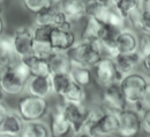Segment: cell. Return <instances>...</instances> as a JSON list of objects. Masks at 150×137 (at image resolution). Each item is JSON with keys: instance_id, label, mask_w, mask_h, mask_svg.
Wrapping results in <instances>:
<instances>
[{"instance_id": "obj_1", "label": "cell", "mask_w": 150, "mask_h": 137, "mask_svg": "<svg viewBox=\"0 0 150 137\" xmlns=\"http://www.w3.org/2000/svg\"><path fill=\"white\" fill-rule=\"evenodd\" d=\"M73 66L93 69L104 56L98 41L80 39L67 51Z\"/></svg>"}, {"instance_id": "obj_2", "label": "cell", "mask_w": 150, "mask_h": 137, "mask_svg": "<svg viewBox=\"0 0 150 137\" xmlns=\"http://www.w3.org/2000/svg\"><path fill=\"white\" fill-rule=\"evenodd\" d=\"M16 110L24 122L38 121L50 113V102L46 98H38L25 93L20 97Z\"/></svg>"}, {"instance_id": "obj_3", "label": "cell", "mask_w": 150, "mask_h": 137, "mask_svg": "<svg viewBox=\"0 0 150 137\" xmlns=\"http://www.w3.org/2000/svg\"><path fill=\"white\" fill-rule=\"evenodd\" d=\"M120 86L124 91L128 106L135 107L141 101L149 86V77L144 73L135 71L121 79Z\"/></svg>"}, {"instance_id": "obj_4", "label": "cell", "mask_w": 150, "mask_h": 137, "mask_svg": "<svg viewBox=\"0 0 150 137\" xmlns=\"http://www.w3.org/2000/svg\"><path fill=\"white\" fill-rule=\"evenodd\" d=\"M119 115V129L117 133L118 137H137L142 131V118L141 113L134 108L127 107Z\"/></svg>"}, {"instance_id": "obj_5", "label": "cell", "mask_w": 150, "mask_h": 137, "mask_svg": "<svg viewBox=\"0 0 150 137\" xmlns=\"http://www.w3.org/2000/svg\"><path fill=\"white\" fill-rule=\"evenodd\" d=\"M100 105L110 112L120 113L128 107L120 82H113L102 87Z\"/></svg>"}, {"instance_id": "obj_6", "label": "cell", "mask_w": 150, "mask_h": 137, "mask_svg": "<svg viewBox=\"0 0 150 137\" xmlns=\"http://www.w3.org/2000/svg\"><path fill=\"white\" fill-rule=\"evenodd\" d=\"M94 80L98 86L104 87L113 82H120L124 78L118 71L114 59L108 56H103L100 60L93 67Z\"/></svg>"}, {"instance_id": "obj_7", "label": "cell", "mask_w": 150, "mask_h": 137, "mask_svg": "<svg viewBox=\"0 0 150 137\" xmlns=\"http://www.w3.org/2000/svg\"><path fill=\"white\" fill-rule=\"evenodd\" d=\"M0 79L5 95L21 97L24 93L27 81L16 73L12 65V62L0 69Z\"/></svg>"}, {"instance_id": "obj_8", "label": "cell", "mask_w": 150, "mask_h": 137, "mask_svg": "<svg viewBox=\"0 0 150 137\" xmlns=\"http://www.w3.org/2000/svg\"><path fill=\"white\" fill-rule=\"evenodd\" d=\"M62 112L65 118L72 127V134H79L83 130V126L88 115L89 107L84 103H72V102H61Z\"/></svg>"}, {"instance_id": "obj_9", "label": "cell", "mask_w": 150, "mask_h": 137, "mask_svg": "<svg viewBox=\"0 0 150 137\" xmlns=\"http://www.w3.org/2000/svg\"><path fill=\"white\" fill-rule=\"evenodd\" d=\"M12 37L14 42V49H15L16 56L19 58H23L33 54V47H34L35 39L33 36L31 28L27 26H21L14 30Z\"/></svg>"}, {"instance_id": "obj_10", "label": "cell", "mask_w": 150, "mask_h": 137, "mask_svg": "<svg viewBox=\"0 0 150 137\" xmlns=\"http://www.w3.org/2000/svg\"><path fill=\"white\" fill-rule=\"evenodd\" d=\"M119 129V115L118 113L106 110L103 118L88 133L93 137H110L115 136Z\"/></svg>"}, {"instance_id": "obj_11", "label": "cell", "mask_w": 150, "mask_h": 137, "mask_svg": "<svg viewBox=\"0 0 150 137\" xmlns=\"http://www.w3.org/2000/svg\"><path fill=\"white\" fill-rule=\"evenodd\" d=\"M51 137H66L72 133V127L67 118H65L61 103L50 109V121H49Z\"/></svg>"}, {"instance_id": "obj_12", "label": "cell", "mask_w": 150, "mask_h": 137, "mask_svg": "<svg viewBox=\"0 0 150 137\" xmlns=\"http://www.w3.org/2000/svg\"><path fill=\"white\" fill-rule=\"evenodd\" d=\"M24 93L38 97V98H49L52 95V86L50 76H31L25 84Z\"/></svg>"}, {"instance_id": "obj_13", "label": "cell", "mask_w": 150, "mask_h": 137, "mask_svg": "<svg viewBox=\"0 0 150 137\" xmlns=\"http://www.w3.org/2000/svg\"><path fill=\"white\" fill-rule=\"evenodd\" d=\"M119 33V29L114 28L110 24H103V28L100 30L98 42L102 47L104 56L114 58L119 55V51L117 49V35Z\"/></svg>"}, {"instance_id": "obj_14", "label": "cell", "mask_w": 150, "mask_h": 137, "mask_svg": "<svg viewBox=\"0 0 150 137\" xmlns=\"http://www.w3.org/2000/svg\"><path fill=\"white\" fill-rule=\"evenodd\" d=\"M76 42V35L73 30H64L53 27L50 37V44L54 51L67 52Z\"/></svg>"}, {"instance_id": "obj_15", "label": "cell", "mask_w": 150, "mask_h": 137, "mask_svg": "<svg viewBox=\"0 0 150 137\" xmlns=\"http://www.w3.org/2000/svg\"><path fill=\"white\" fill-rule=\"evenodd\" d=\"M114 63L122 77L128 76L137 70L139 66H141L142 56L139 51L129 52V54H119L114 57Z\"/></svg>"}, {"instance_id": "obj_16", "label": "cell", "mask_w": 150, "mask_h": 137, "mask_svg": "<svg viewBox=\"0 0 150 137\" xmlns=\"http://www.w3.org/2000/svg\"><path fill=\"white\" fill-rule=\"evenodd\" d=\"M117 49L119 54L135 52L139 49V36L132 29L124 28L117 35Z\"/></svg>"}, {"instance_id": "obj_17", "label": "cell", "mask_w": 150, "mask_h": 137, "mask_svg": "<svg viewBox=\"0 0 150 137\" xmlns=\"http://www.w3.org/2000/svg\"><path fill=\"white\" fill-rule=\"evenodd\" d=\"M24 121L21 118L18 110H9L6 115L5 120L0 124V134L12 135V136L20 137L23 128H24Z\"/></svg>"}, {"instance_id": "obj_18", "label": "cell", "mask_w": 150, "mask_h": 137, "mask_svg": "<svg viewBox=\"0 0 150 137\" xmlns=\"http://www.w3.org/2000/svg\"><path fill=\"white\" fill-rule=\"evenodd\" d=\"M88 0H64L60 8L72 21H79L87 16Z\"/></svg>"}, {"instance_id": "obj_19", "label": "cell", "mask_w": 150, "mask_h": 137, "mask_svg": "<svg viewBox=\"0 0 150 137\" xmlns=\"http://www.w3.org/2000/svg\"><path fill=\"white\" fill-rule=\"evenodd\" d=\"M49 66H50V72L52 73H64L67 72L69 73L73 65L69 59V56L67 52H61V51H54L47 59Z\"/></svg>"}, {"instance_id": "obj_20", "label": "cell", "mask_w": 150, "mask_h": 137, "mask_svg": "<svg viewBox=\"0 0 150 137\" xmlns=\"http://www.w3.org/2000/svg\"><path fill=\"white\" fill-rule=\"evenodd\" d=\"M21 59L28 66L31 76L37 77V76H50L51 75L47 59L37 57V56H35L33 54L29 55V56H25V57H23V58Z\"/></svg>"}, {"instance_id": "obj_21", "label": "cell", "mask_w": 150, "mask_h": 137, "mask_svg": "<svg viewBox=\"0 0 150 137\" xmlns=\"http://www.w3.org/2000/svg\"><path fill=\"white\" fill-rule=\"evenodd\" d=\"M20 137H51L49 123L43 120L25 122Z\"/></svg>"}, {"instance_id": "obj_22", "label": "cell", "mask_w": 150, "mask_h": 137, "mask_svg": "<svg viewBox=\"0 0 150 137\" xmlns=\"http://www.w3.org/2000/svg\"><path fill=\"white\" fill-rule=\"evenodd\" d=\"M51 78V86H52V93L61 99L65 92L68 90L71 84L73 82V79L71 77V73L64 72V73H52L50 75Z\"/></svg>"}, {"instance_id": "obj_23", "label": "cell", "mask_w": 150, "mask_h": 137, "mask_svg": "<svg viewBox=\"0 0 150 137\" xmlns=\"http://www.w3.org/2000/svg\"><path fill=\"white\" fill-rule=\"evenodd\" d=\"M88 98L87 87H83L76 82H72L68 90L65 92L61 100L64 102H72V103H86Z\"/></svg>"}, {"instance_id": "obj_24", "label": "cell", "mask_w": 150, "mask_h": 137, "mask_svg": "<svg viewBox=\"0 0 150 137\" xmlns=\"http://www.w3.org/2000/svg\"><path fill=\"white\" fill-rule=\"evenodd\" d=\"M86 26L81 33V39H86V41H98L100 30L103 28L102 22H99L98 20L91 16H87L86 18Z\"/></svg>"}, {"instance_id": "obj_25", "label": "cell", "mask_w": 150, "mask_h": 137, "mask_svg": "<svg viewBox=\"0 0 150 137\" xmlns=\"http://www.w3.org/2000/svg\"><path fill=\"white\" fill-rule=\"evenodd\" d=\"M69 73H71V77L73 79V81L81 85V86H83V87H88L94 80L93 69L73 66Z\"/></svg>"}, {"instance_id": "obj_26", "label": "cell", "mask_w": 150, "mask_h": 137, "mask_svg": "<svg viewBox=\"0 0 150 137\" xmlns=\"http://www.w3.org/2000/svg\"><path fill=\"white\" fill-rule=\"evenodd\" d=\"M106 109L99 105V106H95V107H89V110H88V115L86 118V122H84V126H83V130L84 133H89L95 126L98 123V121L103 118V115L105 114Z\"/></svg>"}, {"instance_id": "obj_27", "label": "cell", "mask_w": 150, "mask_h": 137, "mask_svg": "<svg viewBox=\"0 0 150 137\" xmlns=\"http://www.w3.org/2000/svg\"><path fill=\"white\" fill-rule=\"evenodd\" d=\"M0 52L2 55V57L7 59L8 62H13L19 57L16 56L15 49H14V42L13 37L9 35H2L0 36Z\"/></svg>"}, {"instance_id": "obj_28", "label": "cell", "mask_w": 150, "mask_h": 137, "mask_svg": "<svg viewBox=\"0 0 150 137\" xmlns=\"http://www.w3.org/2000/svg\"><path fill=\"white\" fill-rule=\"evenodd\" d=\"M141 5H142V0H117L114 7L127 20V16Z\"/></svg>"}, {"instance_id": "obj_29", "label": "cell", "mask_w": 150, "mask_h": 137, "mask_svg": "<svg viewBox=\"0 0 150 137\" xmlns=\"http://www.w3.org/2000/svg\"><path fill=\"white\" fill-rule=\"evenodd\" d=\"M127 22L126 18H124L121 15V13L113 6L109 8V13H108V19H106V23L105 24H110L114 28L121 30L125 28V23Z\"/></svg>"}, {"instance_id": "obj_30", "label": "cell", "mask_w": 150, "mask_h": 137, "mask_svg": "<svg viewBox=\"0 0 150 137\" xmlns=\"http://www.w3.org/2000/svg\"><path fill=\"white\" fill-rule=\"evenodd\" d=\"M53 27L52 26H45V24H35L33 30V36L35 42H50L51 33Z\"/></svg>"}, {"instance_id": "obj_31", "label": "cell", "mask_w": 150, "mask_h": 137, "mask_svg": "<svg viewBox=\"0 0 150 137\" xmlns=\"http://www.w3.org/2000/svg\"><path fill=\"white\" fill-rule=\"evenodd\" d=\"M54 52L50 42H35L33 47V55L44 59H49V57Z\"/></svg>"}, {"instance_id": "obj_32", "label": "cell", "mask_w": 150, "mask_h": 137, "mask_svg": "<svg viewBox=\"0 0 150 137\" xmlns=\"http://www.w3.org/2000/svg\"><path fill=\"white\" fill-rule=\"evenodd\" d=\"M21 1H22L23 7L33 14L37 13L40 9L45 8L46 6L51 5L50 0H21Z\"/></svg>"}, {"instance_id": "obj_33", "label": "cell", "mask_w": 150, "mask_h": 137, "mask_svg": "<svg viewBox=\"0 0 150 137\" xmlns=\"http://www.w3.org/2000/svg\"><path fill=\"white\" fill-rule=\"evenodd\" d=\"M137 51L140 52V55L147 56L148 54H150V36L142 34L141 36H139V49Z\"/></svg>"}, {"instance_id": "obj_34", "label": "cell", "mask_w": 150, "mask_h": 137, "mask_svg": "<svg viewBox=\"0 0 150 137\" xmlns=\"http://www.w3.org/2000/svg\"><path fill=\"white\" fill-rule=\"evenodd\" d=\"M139 30L142 32V34H146V35L150 36V11L143 9L142 20H141V24H140Z\"/></svg>"}, {"instance_id": "obj_35", "label": "cell", "mask_w": 150, "mask_h": 137, "mask_svg": "<svg viewBox=\"0 0 150 137\" xmlns=\"http://www.w3.org/2000/svg\"><path fill=\"white\" fill-rule=\"evenodd\" d=\"M134 108H136L140 113H142V112H144L147 109H150V85L148 86V88H147L144 95L141 99V101Z\"/></svg>"}, {"instance_id": "obj_36", "label": "cell", "mask_w": 150, "mask_h": 137, "mask_svg": "<svg viewBox=\"0 0 150 137\" xmlns=\"http://www.w3.org/2000/svg\"><path fill=\"white\" fill-rule=\"evenodd\" d=\"M142 118V133L150 137V109L141 113Z\"/></svg>"}, {"instance_id": "obj_37", "label": "cell", "mask_w": 150, "mask_h": 137, "mask_svg": "<svg viewBox=\"0 0 150 137\" xmlns=\"http://www.w3.org/2000/svg\"><path fill=\"white\" fill-rule=\"evenodd\" d=\"M9 110H11V108L8 107V105L4 100H0V124L2 123V121L5 120Z\"/></svg>"}, {"instance_id": "obj_38", "label": "cell", "mask_w": 150, "mask_h": 137, "mask_svg": "<svg viewBox=\"0 0 150 137\" xmlns=\"http://www.w3.org/2000/svg\"><path fill=\"white\" fill-rule=\"evenodd\" d=\"M141 67L142 70L150 75V54H148L147 56H143L142 57V62H141Z\"/></svg>"}, {"instance_id": "obj_39", "label": "cell", "mask_w": 150, "mask_h": 137, "mask_svg": "<svg viewBox=\"0 0 150 137\" xmlns=\"http://www.w3.org/2000/svg\"><path fill=\"white\" fill-rule=\"evenodd\" d=\"M97 1H98V2H100L102 5L106 6V7H113L117 0H97Z\"/></svg>"}, {"instance_id": "obj_40", "label": "cell", "mask_w": 150, "mask_h": 137, "mask_svg": "<svg viewBox=\"0 0 150 137\" xmlns=\"http://www.w3.org/2000/svg\"><path fill=\"white\" fill-rule=\"evenodd\" d=\"M5 34V21H4V18L0 13V36H2Z\"/></svg>"}, {"instance_id": "obj_41", "label": "cell", "mask_w": 150, "mask_h": 137, "mask_svg": "<svg viewBox=\"0 0 150 137\" xmlns=\"http://www.w3.org/2000/svg\"><path fill=\"white\" fill-rule=\"evenodd\" d=\"M142 7L143 9L150 11V0H142Z\"/></svg>"}, {"instance_id": "obj_42", "label": "cell", "mask_w": 150, "mask_h": 137, "mask_svg": "<svg viewBox=\"0 0 150 137\" xmlns=\"http://www.w3.org/2000/svg\"><path fill=\"white\" fill-rule=\"evenodd\" d=\"M8 63H11V62H8L7 59H5L2 57V55H1V52H0V69L1 67H4L6 64H8Z\"/></svg>"}, {"instance_id": "obj_43", "label": "cell", "mask_w": 150, "mask_h": 137, "mask_svg": "<svg viewBox=\"0 0 150 137\" xmlns=\"http://www.w3.org/2000/svg\"><path fill=\"white\" fill-rule=\"evenodd\" d=\"M73 137H93V136H91V135H89L88 133L81 131V133H79V134H75V135H73Z\"/></svg>"}, {"instance_id": "obj_44", "label": "cell", "mask_w": 150, "mask_h": 137, "mask_svg": "<svg viewBox=\"0 0 150 137\" xmlns=\"http://www.w3.org/2000/svg\"><path fill=\"white\" fill-rule=\"evenodd\" d=\"M62 1H64V0H50L51 5H54V6H60V5L62 4Z\"/></svg>"}, {"instance_id": "obj_45", "label": "cell", "mask_w": 150, "mask_h": 137, "mask_svg": "<svg viewBox=\"0 0 150 137\" xmlns=\"http://www.w3.org/2000/svg\"><path fill=\"white\" fill-rule=\"evenodd\" d=\"M5 93H4V91H2V86H1V79H0V100H4L5 99Z\"/></svg>"}, {"instance_id": "obj_46", "label": "cell", "mask_w": 150, "mask_h": 137, "mask_svg": "<svg viewBox=\"0 0 150 137\" xmlns=\"http://www.w3.org/2000/svg\"><path fill=\"white\" fill-rule=\"evenodd\" d=\"M4 2H5V0H0V13H2V8H4Z\"/></svg>"}, {"instance_id": "obj_47", "label": "cell", "mask_w": 150, "mask_h": 137, "mask_svg": "<svg viewBox=\"0 0 150 137\" xmlns=\"http://www.w3.org/2000/svg\"><path fill=\"white\" fill-rule=\"evenodd\" d=\"M0 137H18V136H12V135H6V134H0Z\"/></svg>"}, {"instance_id": "obj_48", "label": "cell", "mask_w": 150, "mask_h": 137, "mask_svg": "<svg viewBox=\"0 0 150 137\" xmlns=\"http://www.w3.org/2000/svg\"><path fill=\"white\" fill-rule=\"evenodd\" d=\"M148 77H149V85H150V75H148Z\"/></svg>"}, {"instance_id": "obj_49", "label": "cell", "mask_w": 150, "mask_h": 137, "mask_svg": "<svg viewBox=\"0 0 150 137\" xmlns=\"http://www.w3.org/2000/svg\"><path fill=\"white\" fill-rule=\"evenodd\" d=\"M110 137H118V136H117V135H115V136H110Z\"/></svg>"}]
</instances>
